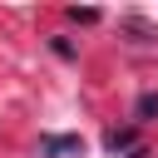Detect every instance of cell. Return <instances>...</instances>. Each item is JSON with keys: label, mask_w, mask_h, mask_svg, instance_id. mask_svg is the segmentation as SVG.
Segmentation results:
<instances>
[{"label": "cell", "mask_w": 158, "mask_h": 158, "mask_svg": "<svg viewBox=\"0 0 158 158\" xmlns=\"http://www.w3.org/2000/svg\"><path fill=\"white\" fill-rule=\"evenodd\" d=\"M59 153H79V138H69V133H49V138H40V158H59Z\"/></svg>", "instance_id": "obj_1"}, {"label": "cell", "mask_w": 158, "mask_h": 158, "mask_svg": "<svg viewBox=\"0 0 158 158\" xmlns=\"http://www.w3.org/2000/svg\"><path fill=\"white\" fill-rule=\"evenodd\" d=\"M138 118H158V89H148V94H138V109H133Z\"/></svg>", "instance_id": "obj_3"}, {"label": "cell", "mask_w": 158, "mask_h": 158, "mask_svg": "<svg viewBox=\"0 0 158 158\" xmlns=\"http://www.w3.org/2000/svg\"><path fill=\"white\" fill-rule=\"evenodd\" d=\"M104 148H109V153L133 148V128H109V133H104Z\"/></svg>", "instance_id": "obj_2"}]
</instances>
